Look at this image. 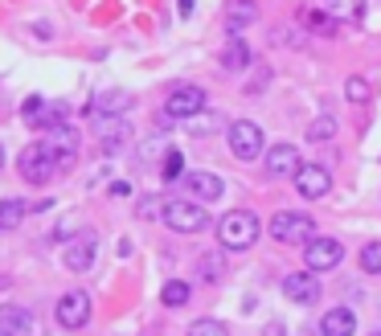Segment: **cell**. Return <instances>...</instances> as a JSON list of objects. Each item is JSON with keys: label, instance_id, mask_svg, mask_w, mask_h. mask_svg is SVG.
Wrapping results in <instances>:
<instances>
[{"label": "cell", "instance_id": "4fadbf2b", "mask_svg": "<svg viewBox=\"0 0 381 336\" xmlns=\"http://www.w3.org/2000/svg\"><path fill=\"white\" fill-rule=\"evenodd\" d=\"M53 148V156H58V164L70 168L74 164V156H78V132L70 127V123H58V127H50V140H46Z\"/></svg>", "mask_w": 381, "mask_h": 336}, {"label": "cell", "instance_id": "ba28073f", "mask_svg": "<svg viewBox=\"0 0 381 336\" xmlns=\"http://www.w3.org/2000/svg\"><path fill=\"white\" fill-rule=\"evenodd\" d=\"M53 316H58L62 328H83V324H90V295H86V291H66V295L58 300V308H53Z\"/></svg>", "mask_w": 381, "mask_h": 336}, {"label": "cell", "instance_id": "f1b7e54d", "mask_svg": "<svg viewBox=\"0 0 381 336\" xmlns=\"http://www.w3.org/2000/svg\"><path fill=\"white\" fill-rule=\"evenodd\" d=\"M189 336H230V328L221 320H197V324H189Z\"/></svg>", "mask_w": 381, "mask_h": 336}, {"label": "cell", "instance_id": "3957f363", "mask_svg": "<svg viewBox=\"0 0 381 336\" xmlns=\"http://www.w3.org/2000/svg\"><path fill=\"white\" fill-rule=\"evenodd\" d=\"M58 156H53V148L41 140V144H29V148L21 152V160H17V172H21V181H29V185H50L53 181V172H58Z\"/></svg>", "mask_w": 381, "mask_h": 336}, {"label": "cell", "instance_id": "5bb4252c", "mask_svg": "<svg viewBox=\"0 0 381 336\" xmlns=\"http://www.w3.org/2000/svg\"><path fill=\"white\" fill-rule=\"evenodd\" d=\"M266 172H271V181H279V177H296V172H299V148H296V144H275L271 156H266Z\"/></svg>", "mask_w": 381, "mask_h": 336}, {"label": "cell", "instance_id": "7c38bea8", "mask_svg": "<svg viewBox=\"0 0 381 336\" xmlns=\"http://www.w3.org/2000/svg\"><path fill=\"white\" fill-rule=\"evenodd\" d=\"M184 193L193 201H217L226 193V185H221L217 172H184Z\"/></svg>", "mask_w": 381, "mask_h": 336}, {"label": "cell", "instance_id": "1f68e13d", "mask_svg": "<svg viewBox=\"0 0 381 336\" xmlns=\"http://www.w3.org/2000/svg\"><path fill=\"white\" fill-rule=\"evenodd\" d=\"M111 193H115V197H127V193H132V185H127V181H115V185H111Z\"/></svg>", "mask_w": 381, "mask_h": 336}, {"label": "cell", "instance_id": "8d00e7d4", "mask_svg": "<svg viewBox=\"0 0 381 336\" xmlns=\"http://www.w3.org/2000/svg\"><path fill=\"white\" fill-rule=\"evenodd\" d=\"M373 336H381V332H373Z\"/></svg>", "mask_w": 381, "mask_h": 336}, {"label": "cell", "instance_id": "7a4b0ae2", "mask_svg": "<svg viewBox=\"0 0 381 336\" xmlns=\"http://www.w3.org/2000/svg\"><path fill=\"white\" fill-rule=\"evenodd\" d=\"M160 218H165V226H172L177 234H201L205 226H214L209 214H205V205L189 201V197H172V201H165Z\"/></svg>", "mask_w": 381, "mask_h": 336}, {"label": "cell", "instance_id": "277c9868", "mask_svg": "<svg viewBox=\"0 0 381 336\" xmlns=\"http://www.w3.org/2000/svg\"><path fill=\"white\" fill-rule=\"evenodd\" d=\"M312 226H315V221L308 218V214H291V209H283V214L271 218V238H275V242H287V246H308V242L315 238Z\"/></svg>", "mask_w": 381, "mask_h": 336}, {"label": "cell", "instance_id": "ffe728a7", "mask_svg": "<svg viewBox=\"0 0 381 336\" xmlns=\"http://www.w3.org/2000/svg\"><path fill=\"white\" fill-rule=\"evenodd\" d=\"M299 25H308V29L320 33V37L336 33V17H332V13H320V9H303V13H299Z\"/></svg>", "mask_w": 381, "mask_h": 336}, {"label": "cell", "instance_id": "484cf974", "mask_svg": "<svg viewBox=\"0 0 381 336\" xmlns=\"http://www.w3.org/2000/svg\"><path fill=\"white\" fill-rule=\"evenodd\" d=\"M160 177H165L168 185H172V181H181L184 177V156L177 148H168L165 152V168H160Z\"/></svg>", "mask_w": 381, "mask_h": 336}, {"label": "cell", "instance_id": "8992f818", "mask_svg": "<svg viewBox=\"0 0 381 336\" xmlns=\"http://www.w3.org/2000/svg\"><path fill=\"white\" fill-rule=\"evenodd\" d=\"M340 258H345V246L336 242V238H312L308 246H303V267L308 271H336L340 267Z\"/></svg>", "mask_w": 381, "mask_h": 336}, {"label": "cell", "instance_id": "d6986e66", "mask_svg": "<svg viewBox=\"0 0 381 336\" xmlns=\"http://www.w3.org/2000/svg\"><path fill=\"white\" fill-rule=\"evenodd\" d=\"M0 328H9V332H29V328H33V312L21 308V303H0Z\"/></svg>", "mask_w": 381, "mask_h": 336}, {"label": "cell", "instance_id": "4316f807", "mask_svg": "<svg viewBox=\"0 0 381 336\" xmlns=\"http://www.w3.org/2000/svg\"><path fill=\"white\" fill-rule=\"evenodd\" d=\"M332 135H336V119L332 115H320L312 127H308V140H312V144H328Z\"/></svg>", "mask_w": 381, "mask_h": 336}, {"label": "cell", "instance_id": "4dcf8cb0", "mask_svg": "<svg viewBox=\"0 0 381 336\" xmlns=\"http://www.w3.org/2000/svg\"><path fill=\"white\" fill-rule=\"evenodd\" d=\"M217 123H221V115H205V119H197V115H193V123H189V132H193V135H209V132H217Z\"/></svg>", "mask_w": 381, "mask_h": 336}, {"label": "cell", "instance_id": "ac0fdd59", "mask_svg": "<svg viewBox=\"0 0 381 336\" xmlns=\"http://www.w3.org/2000/svg\"><path fill=\"white\" fill-rule=\"evenodd\" d=\"M357 332V316L348 312V308H332V312H324V320H320V336H353Z\"/></svg>", "mask_w": 381, "mask_h": 336}, {"label": "cell", "instance_id": "d4e9b609", "mask_svg": "<svg viewBox=\"0 0 381 336\" xmlns=\"http://www.w3.org/2000/svg\"><path fill=\"white\" fill-rule=\"evenodd\" d=\"M189 295H193V291H189V283H181V279L165 283V291H160V300H165L168 308H184V303H189Z\"/></svg>", "mask_w": 381, "mask_h": 336}, {"label": "cell", "instance_id": "44dd1931", "mask_svg": "<svg viewBox=\"0 0 381 336\" xmlns=\"http://www.w3.org/2000/svg\"><path fill=\"white\" fill-rule=\"evenodd\" d=\"M25 214H29V205L21 201V197H4L0 201V230H17L21 221H25Z\"/></svg>", "mask_w": 381, "mask_h": 336}, {"label": "cell", "instance_id": "2e32d148", "mask_svg": "<svg viewBox=\"0 0 381 336\" xmlns=\"http://www.w3.org/2000/svg\"><path fill=\"white\" fill-rule=\"evenodd\" d=\"M132 95L127 90H99L95 99H90V115H123V111H132Z\"/></svg>", "mask_w": 381, "mask_h": 336}, {"label": "cell", "instance_id": "9a60e30c", "mask_svg": "<svg viewBox=\"0 0 381 336\" xmlns=\"http://www.w3.org/2000/svg\"><path fill=\"white\" fill-rule=\"evenodd\" d=\"M127 140H132V123H127V119L107 115V119L99 123V144H103V152H119Z\"/></svg>", "mask_w": 381, "mask_h": 336}, {"label": "cell", "instance_id": "52a82bcc", "mask_svg": "<svg viewBox=\"0 0 381 336\" xmlns=\"http://www.w3.org/2000/svg\"><path fill=\"white\" fill-rule=\"evenodd\" d=\"M291 181H296V193L308 197V201H320V197L332 193V172L324 164H299V172Z\"/></svg>", "mask_w": 381, "mask_h": 336}, {"label": "cell", "instance_id": "e0dca14e", "mask_svg": "<svg viewBox=\"0 0 381 336\" xmlns=\"http://www.w3.org/2000/svg\"><path fill=\"white\" fill-rule=\"evenodd\" d=\"M254 21H259V4H254V0H230V4H226V29H230L234 37L242 33L246 25H254Z\"/></svg>", "mask_w": 381, "mask_h": 336}, {"label": "cell", "instance_id": "83f0119b", "mask_svg": "<svg viewBox=\"0 0 381 336\" xmlns=\"http://www.w3.org/2000/svg\"><path fill=\"white\" fill-rule=\"evenodd\" d=\"M361 271L365 275H381V242H365L361 246Z\"/></svg>", "mask_w": 381, "mask_h": 336}, {"label": "cell", "instance_id": "9c48e42d", "mask_svg": "<svg viewBox=\"0 0 381 336\" xmlns=\"http://www.w3.org/2000/svg\"><path fill=\"white\" fill-rule=\"evenodd\" d=\"M95 251H99V238H95V230H83V234H78V238L66 246V251H62V263H66V271L83 275V271L95 267Z\"/></svg>", "mask_w": 381, "mask_h": 336}, {"label": "cell", "instance_id": "e575fe53", "mask_svg": "<svg viewBox=\"0 0 381 336\" xmlns=\"http://www.w3.org/2000/svg\"><path fill=\"white\" fill-rule=\"evenodd\" d=\"M0 336H13V332H9V328H0Z\"/></svg>", "mask_w": 381, "mask_h": 336}, {"label": "cell", "instance_id": "d590c367", "mask_svg": "<svg viewBox=\"0 0 381 336\" xmlns=\"http://www.w3.org/2000/svg\"><path fill=\"white\" fill-rule=\"evenodd\" d=\"M0 164H4V148H0Z\"/></svg>", "mask_w": 381, "mask_h": 336}, {"label": "cell", "instance_id": "f546056e", "mask_svg": "<svg viewBox=\"0 0 381 336\" xmlns=\"http://www.w3.org/2000/svg\"><path fill=\"white\" fill-rule=\"evenodd\" d=\"M345 95H348V103H365L369 99V83H365L361 74H353V78L345 83Z\"/></svg>", "mask_w": 381, "mask_h": 336}, {"label": "cell", "instance_id": "6da1fadb", "mask_svg": "<svg viewBox=\"0 0 381 336\" xmlns=\"http://www.w3.org/2000/svg\"><path fill=\"white\" fill-rule=\"evenodd\" d=\"M259 218L250 214V209H230L226 218L217 221V242L226 246V251H246L259 242Z\"/></svg>", "mask_w": 381, "mask_h": 336}, {"label": "cell", "instance_id": "30bf717a", "mask_svg": "<svg viewBox=\"0 0 381 336\" xmlns=\"http://www.w3.org/2000/svg\"><path fill=\"white\" fill-rule=\"evenodd\" d=\"M201 111H205V90L201 86H177L165 99V115H172V119H193Z\"/></svg>", "mask_w": 381, "mask_h": 336}, {"label": "cell", "instance_id": "d6a6232c", "mask_svg": "<svg viewBox=\"0 0 381 336\" xmlns=\"http://www.w3.org/2000/svg\"><path fill=\"white\" fill-rule=\"evenodd\" d=\"M193 4H197V0H177V9H181V17H189V13H193Z\"/></svg>", "mask_w": 381, "mask_h": 336}, {"label": "cell", "instance_id": "603a6c76", "mask_svg": "<svg viewBox=\"0 0 381 336\" xmlns=\"http://www.w3.org/2000/svg\"><path fill=\"white\" fill-rule=\"evenodd\" d=\"M324 9L336 21H361L365 17V0H324Z\"/></svg>", "mask_w": 381, "mask_h": 336}, {"label": "cell", "instance_id": "8fae6325", "mask_svg": "<svg viewBox=\"0 0 381 336\" xmlns=\"http://www.w3.org/2000/svg\"><path fill=\"white\" fill-rule=\"evenodd\" d=\"M283 295L291 303H303V308H312L320 300V283H315V271H291L287 279H283Z\"/></svg>", "mask_w": 381, "mask_h": 336}, {"label": "cell", "instance_id": "836d02e7", "mask_svg": "<svg viewBox=\"0 0 381 336\" xmlns=\"http://www.w3.org/2000/svg\"><path fill=\"white\" fill-rule=\"evenodd\" d=\"M263 336H283V324H266Z\"/></svg>", "mask_w": 381, "mask_h": 336}, {"label": "cell", "instance_id": "5b68a950", "mask_svg": "<svg viewBox=\"0 0 381 336\" xmlns=\"http://www.w3.org/2000/svg\"><path fill=\"white\" fill-rule=\"evenodd\" d=\"M230 152L238 160H259L263 156V127L250 119H234L230 123Z\"/></svg>", "mask_w": 381, "mask_h": 336}, {"label": "cell", "instance_id": "cb8c5ba5", "mask_svg": "<svg viewBox=\"0 0 381 336\" xmlns=\"http://www.w3.org/2000/svg\"><path fill=\"white\" fill-rule=\"evenodd\" d=\"M197 275L205 279V283H217V279L226 275V263H221V254H201V263H197Z\"/></svg>", "mask_w": 381, "mask_h": 336}, {"label": "cell", "instance_id": "7402d4cb", "mask_svg": "<svg viewBox=\"0 0 381 336\" xmlns=\"http://www.w3.org/2000/svg\"><path fill=\"white\" fill-rule=\"evenodd\" d=\"M221 66L226 70H246L250 66V46L242 41V37H234L230 46L221 50Z\"/></svg>", "mask_w": 381, "mask_h": 336}]
</instances>
